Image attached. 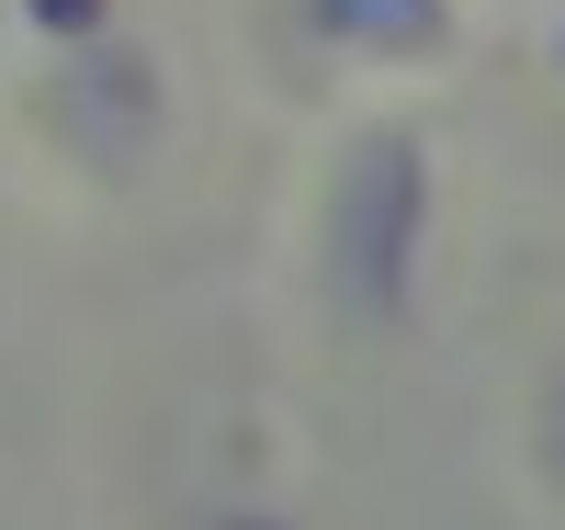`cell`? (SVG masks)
Listing matches in <instances>:
<instances>
[{
    "label": "cell",
    "instance_id": "obj_1",
    "mask_svg": "<svg viewBox=\"0 0 565 530\" xmlns=\"http://www.w3.org/2000/svg\"><path fill=\"white\" fill-rule=\"evenodd\" d=\"M418 215H430V170L407 136H362L340 192H328V282L362 327H385L407 305V260H418Z\"/></svg>",
    "mask_w": 565,
    "mask_h": 530
},
{
    "label": "cell",
    "instance_id": "obj_2",
    "mask_svg": "<svg viewBox=\"0 0 565 530\" xmlns=\"http://www.w3.org/2000/svg\"><path fill=\"white\" fill-rule=\"evenodd\" d=\"M317 23L351 34V45H430L441 34V0H317Z\"/></svg>",
    "mask_w": 565,
    "mask_h": 530
},
{
    "label": "cell",
    "instance_id": "obj_3",
    "mask_svg": "<svg viewBox=\"0 0 565 530\" xmlns=\"http://www.w3.org/2000/svg\"><path fill=\"white\" fill-rule=\"evenodd\" d=\"M543 474H554V486H565V372L543 383Z\"/></svg>",
    "mask_w": 565,
    "mask_h": 530
},
{
    "label": "cell",
    "instance_id": "obj_4",
    "mask_svg": "<svg viewBox=\"0 0 565 530\" xmlns=\"http://www.w3.org/2000/svg\"><path fill=\"white\" fill-rule=\"evenodd\" d=\"M90 12H103V0H34V23H57V34H79Z\"/></svg>",
    "mask_w": 565,
    "mask_h": 530
},
{
    "label": "cell",
    "instance_id": "obj_5",
    "mask_svg": "<svg viewBox=\"0 0 565 530\" xmlns=\"http://www.w3.org/2000/svg\"><path fill=\"white\" fill-rule=\"evenodd\" d=\"M215 530H282V519H215Z\"/></svg>",
    "mask_w": 565,
    "mask_h": 530
}]
</instances>
